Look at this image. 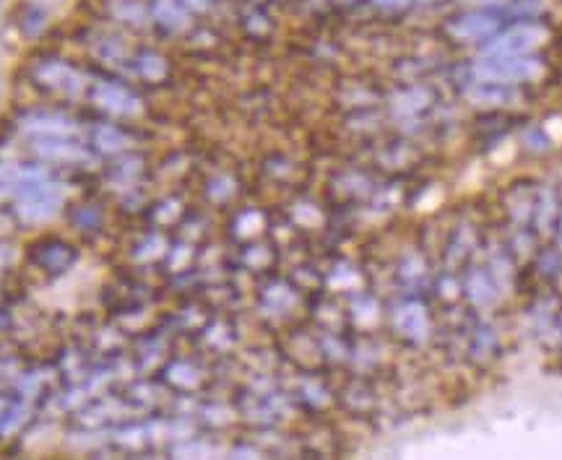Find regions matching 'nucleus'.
I'll return each instance as SVG.
<instances>
[{
    "label": "nucleus",
    "instance_id": "obj_1",
    "mask_svg": "<svg viewBox=\"0 0 562 460\" xmlns=\"http://www.w3.org/2000/svg\"><path fill=\"white\" fill-rule=\"evenodd\" d=\"M495 29V21L487 16H464L448 24V32L456 39H482Z\"/></svg>",
    "mask_w": 562,
    "mask_h": 460
},
{
    "label": "nucleus",
    "instance_id": "obj_2",
    "mask_svg": "<svg viewBox=\"0 0 562 460\" xmlns=\"http://www.w3.org/2000/svg\"><path fill=\"white\" fill-rule=\"evenodd\" d=\"M157 16L169 27H180L185 21V13H183V8L175 0H160L157 3Z\"/></svg>",
    "mask_w": 562,
    "mask_h": 460
},
{
    "label": "nucleus",
    "instance_id": "obj_3",
    "mask_svg": "<svg viewBox=\"0 0 562 460\" xmlns=\"http://www.w3.org/2000/svg\"><path fill=\"white\" fill-rule=\"evenodd\" d=\"M409 0H375V5H380V8H388V11H399L403 8Z\"/></svg>",
    "mask_w": 562,
    "mask_h": 460
},
{
    "label": "nucleus",
    "instance_id": "obj_4",
    "mask_svg": "<svg viewBox=\"0 0 562 460\" xmlns=\"http://www.w3.org/2000/svg\"><path fill=\"white\" fill-rule=\"evenodd\" d=\"M188 5H193V8H199V11H201V8L208 5V0H188Z\"/></svg>",
    "mask_w": 562,
    "mask_h": 460
},
{
    "label": "nucleus",
    "instance_id": "obj_5",
    "mask_svg": "<svg viewBox=\"0 0 562 460\" xmlns=\"http://www.w3.org/2000/svg\"><path fill=\"white\" fill-rule=\"evenodd\" d=\"M0 325H3V317H0Z\"/></svg>",
    "mask_w": 562,
    "mask_h": 460
}]
</instances>
